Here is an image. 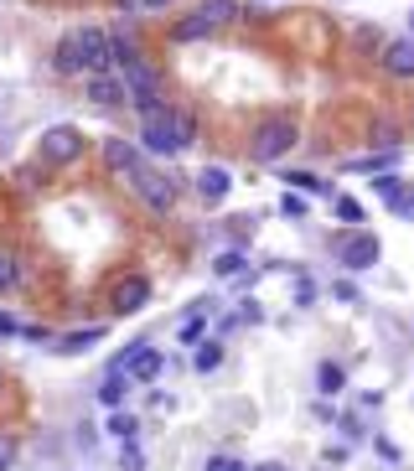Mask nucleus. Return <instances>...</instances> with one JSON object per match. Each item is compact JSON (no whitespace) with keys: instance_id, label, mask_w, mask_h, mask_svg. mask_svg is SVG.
<instances>
[{"instance_id":"f257e3e1","label":"nucleus","mask_w":414,"mask_h":471,"mask_svg":"<svg viewBox=\"0 0 414 471\" xmlns=\"http://www.w3.org/2000/svg\"><path fill=\"white\" fill-rule=\"evenodd\" d=\"M109 68V32L99 26H78L57 42V72H99Z\"/></svg>"},{"instance_id":"f03ea898","label":"nucleus","mask_w":414,"mask_h":471,"mask_svg":"<svg viewBox=\"0 0 414 471\" xmlns=\"http://www.w3.org/2000/svg\"><path fill=\"white\" fill-rule=\"evenodd\" d=\"M192 140H197V114L192 109H166L156 120H145V130H140V145L150 156H177Z\"/></svg>"},{"instance_id":"7ed1b4c3","label":"nucleus","mask_w":414,"mask_h":471,"mask_svg":"<svg viewBox=\"0 0 414 471\" xmlns=\"http://www.w3.org/2000/svg\"><path fill=\"white\" fill-rule=\"evenodd\" d=\"M238 16V0H202L192 16H181L177 21V42H197V36H207V32H217V26H228V21Z\"/></svg>"},{"instance_id":"20e7f679","label":"nucleus","mask_w":414,"mask_h":471,"mask_svg":"<svg viewBox=\"0 0 414 471\" xmlns=\"http://www.w3.org/2000/svg\"><path fill=\"white\" fill-rule=\"evenodd\" d=\"M301 140V130H295V120H285V114H274V120H265V125L254 130V161H280V156H290V145Z\"/></svg>"},{"instance_id":"39448f33","label":"nucleus","mask_w":414,"mask_h":471,"mask_svg":"<svg viewBox=\"0 0 414 471\" xmlns=\"http://www.w3.org/2000/svg\"><path fill=\"white\" fill-rule=\"evenodd\" d=\"M130 181H135V197H140L150 213H171V207H177V181L166 177V171H156V166H140Z\"/></svg>"},{"instance_id":"423d86ee","label":"nucleus","mask_w":414,"mask_h":471,"mask_svg":"<svg viewBox=\"0 0 414 471\" xmlns=\"http://www.w3.org/2000/svg\"><path fill=\"white\" fill-rule=\"evenodd\" d=\"M36 156H42L47 166H72L78 156H83V130H72V125L42 130V145H36Z\"/></svg>"},{"instance_id":"0eeeda50","label":"nucleus","mask_w":414,"mask_h":471,"mask_svg":"<svg viewBox=\"0 0 414 471\" xmlns=\"http://www.w3.org/2000/svg\"><path fill=\"white\" fill-rule=\"evenodd\" d=\"M120 362H130L125 373H130V379H140V383H156V379H161V368H166V358L156 352V347H130Z\"/></svg>"},{"instance_id":"6e6552de","label":"nucleus","mask_w":414,"mask_h":471,"mask_svg":"<svg viewBox=\"0 0 414 471\" xmlns=\"http://www.w3.org/2000/svg\"><path fill=\"white\" fill-rule=\"evenodd\" d=\"M337 254H342L347 270H368V264H379V238H373V234H352Z\"/></svg>"},{"instance_id":"1a4fd4ad","label":"nucleus","mask_w":414,"mask_h":471,"mask_svg":"<svg viewBox=\"0 0 414 471\" xmlns=\"http://www.w3.org/2000/svg\"><path fill=\"white\" fill-rule=\"evenodd\" d=\"M145 301H150V280L130 274V280H120V285H114V301H109V306L120 311V316H130V311H140Z\"/></svg>"},{"instance_id":"9d476101","label":"nucleus","mask_w":414,"mask_h":471,"mask_svg":"<svg viewBox=\"0 0 414 471\" xmlns=\"http://www.w3.org/2000/svg\"><path fill=\"white\" fill-rule=\"evenodd\" d=\"M383 72H389V78H414V36L383 47Z\"/></svg>"},{"instance_id":"9b49d317","label":"nucleus","mask_w":414,"mask_h":471,"mask_svg":"<svg viewBox=\"0 0 414 471\" xmlns=\"http://www.w3.org/2000/svg\"><path fill=\"white\" fill-rule=\"evenodd\" d=\"M109 62L125 72L130 62H140V42H135V32H109Z\"/></svg>"},{"instance_id":"f8f14e48","label":"nucleus","mask_w":414,"mask_h":471,"mask_svg":"<svg viewBox=\"0 0 414 471\" xmlns=\"http://www.w3.org/2000/svg\"><path fill=\"white\" fill-rule=\"evenodd\" d=\"M104 161H109V171H130L135 177L140 171V150L130 140H104Z\"/></svg>"},{"instance_id":"ddd939ff","label":"nucleus","mask_w":414,"mask_h":471,"mask_svg":"<svg viewBox=\"0 0 414 471\" xmlns=\"http://www.w3.org/2000/svg\"><path fill=\"white\" fill-rule=\"evenodd\" d=\"M228 187H234V177H228L223 166H202V177H197L202 202H223V197H228Z\"/></svg>"},{"instance_id":"4468645a","label":"nucleus","mask_w":414,"mask_h":471,"mask_svg":"<svg viewBox=\"0 0 414 471\" xmlns=\"http://www.w3.org/2000/svg\"><path fill=\"white\" fill-rule=\"evenodd\" d=\"M89 99L93 104H125L130 93H125V83H120V78H104V72H99V78H89Z\"/></svg>"},{"instance_id":"2eb2a0df","label":"nucleus","mask_w":414,"mask_h":471,"mask_svg":"<svg viewBox=\"0 0 414 471\" xmlns=\"http://www.w3.org/2000/svg\"><path fill=\"white\" fill-rule=\"evenodd\" d=\"M104 342V326H89V332H68V337H57V347L63 352H83V347Z\"/></svg>"},{"instance_id":"dca6fc26","label":"nucleus","mask_w":414,"mask_h":471,"mask_svg":"<svg viewBox=\"0 0 414 471\" xmlns=\"http://www.w3.org/2000/svg\"><path fill=\"white\" fill-rule=\"evenodd\" d=\"M399 166V150H379V156H368V161H352L347 171H362V177H373V171H389Z\"/></svg>"},{"instance_id":"f3484780","label":"nucleus","mask_w":414,"mask_h":471,"mask_svg":"<svg viewBox=\"0 0 414 471\" xmlns=\"http://www.w3.org/2000/svg\"><path fill=\"white\" fill-rule=\"evenodd\" d=\"M217 362H223V347H217V342H197V358H192V368H197V373H213Z\"/></svg>"},{"instance_id":"a211bd4d","label":"nucleus","mask_w":414,"mask_h":471,"mask_svg":"<svg viewBox=\"0 0 414 471\" xmlns=\"http://www.w3.org/2000/svg\"><path fill=\"white\" fill-rule=\"evenodd\" d=\"M21 285V259L16 254H0V290H16Z\"/></svg>"},{"instance_id":"6ab92c4d","label":"nucleus","mask_w":414,"mask_h":471,"mask_svg":"<svg viewBox=\"0 0 414 471\" xmlns=\"http://www.w3.org/2000/svg\"><path fill=\"white\" fill-rule=\"evenodd\" d=\"M316 383H322L326 394H337V389H342V383H347V373H342V368H337V362H322V373H316Z\"/></svg>"},{"instance_id":"aec40b11","label":"nucleus","mask_w":414,"mask_h":471,"mask_svg":"<svg viewBox=\"0 0 414 471\" xmlns=\"http://www.w3.org/2000/svg\"><path fill=\"white\" fill-rule=\"evenodd\" d=\"M120 394H125V373H109V383L99 389V399H104L109 409H114V404H120Z\"/></svg>"},{"instance_id":"412c9836","label":"nucleus","mask_w":414,"mask_h":471,"mask_svg":"<svg viewBox=\"0 0 414 471\" xmlns=\"http://www.w3.org/2000/svg\"><path fill=\"white\" fill-rule=\"evenodd\" d=\"M389 207H394L399 217H414V187H399L394 197H389Z\"/></svg>"},{"instance_id":"4be33fe9","label":"nucleus","mask_w":414,"mask_h":471,"mask_svg":"<svg viewBox=\"0 0 414 471\" xmlns=\"http://www.w3.org/2000/svg\"><path fill=\"white\" fill-rule=\"evenodd\" d=\"M337 217H342V223H362V202L358 197H337Z\"/></svg>"},{"instance_id":"5701e85b","label":"nucleus","mask_w":414,"mask_h":471,"mask_svg":"<svg viewBox=\"0 0 414 471\" xmlns=\"http://www.w3.org/2000/svg\"><path fill=\"white\" fill-rule=\"evenodd\" d=\"M16 466V435H0V471Z\"/></svg>"},{"instance_id":"b1692460","label":"nucleus","mask_w":414,"mask_h":471,"mask_svg":"<svg viewBox=\"0 0 414 471\" xmlns=\"http://www.w3.org/2000/svg\"><path fill=\"white\" fill-rule=\"evenodd\" d=\"M244 270V254H217V274H238Z\"/></svg>"},{"instance_id":"393cba45","label":"nucleus","mask_w":414,"mask_h":471,"mask_svg":"<svg viewBox=\"0 0 414 471\" xmlns=\"http://www.w3.org/2000/svg\"><path fill=\"white\" fill-rule=\"evenodd\" d=\"M285 181H295V187H306V192H316V187H322V181L311 177V171H285Z\"/></svg>"},{"instance_id":"a878e982","label":"nucleus","mask_w":414,"mask_h":471,"mask_svg":"<svg viewBox=\"0 0 414 471\" xmlns=\"http://www.w3.org/2000/svg\"><path fill=\"white\" fill-rule=\"evenodd\" d=\"M109 430H114V435H135V419H130V415H109Z\"/></svg>"},{"instance_id":"bb28decb","label":"nucleus","mask_w":414,"mask_h":471,"mask_svg":"<svg viewBox=\"0 0 414 471\" xmlns=\"http://www.w3.org/2000/svg\"><path fill=\"white\" fill-rule=\"evenodd\" d=\"M0 337H21V322L11 311H0Z\"/></svg>"},{"instance_id":"cd10ccee","label":"nucleus","mask_w":414,"mask_h":471,"mask_svg":"<svg viewBox=\"0 0 414 471\" xmlns=\"http://www.w3.org/2000/svg\"><path fill=\"white\" fill-rule=\"evenodd\" d=\"M181 342H202V322L192 316V322H181Z\"/></svg>"},{"instance_id":"c85d7f7f","label":"nucleus","mask_w":414,"mask_h":471,"mask_svg":"<svg viewBox=\"0 0 414 471\" xmlns=\"http://www.w3.org/2000/svg\"><path fill=\"white\" fill-rule=\"evenodd\" d=\"M280 213H285V217H306V202H301V197H285V202H280Z\"/></svg>"},{"instance_id":"c756f323","label":"nucleus","mask_w":414,"mask_h":471,"mask_svg":"<svg viewBox=\"0 0 414 471\" xmlns=\"http://www.w3.org/2000/svg\"><path fill=\"white\" fill-rule=\"evenodd\" d=\"M373 192H379V197H394L399 181H394V177H379V181H373Z\"/></svg>"},{"instance_id":"7c9ffc66","label":"nucleus","mask_w":414,"mask_h":471,"mask_svg":"<svg viewBox=\"0 0 414 471\" xmlns=\"http://www.w3.org/2000/svg\"><path fill=\"white\" fill-rule=\"evenodd\" d=\"M171 0H140V11H166Z\"/></svg>"},{"instance_id":"2f4dec72","label":"nucleus","mask_w":414,"mask_h":471,"mask_svg":"<svg viewBox=\"0 0 414 471\" xmlns=\"http://www.w3.org/2000/svg\"><path fill=\"white\" fill-rule=\"evenodd\" d=\"M114 5H120V11H140V0H114Z\"/></svg>"},{"instance_id":"473e14b6","label":"nucleus","mask_w":414,"mask_h":471,"mask_svg":"<svg viewBox=\"0 0 414 471\" xmlns=\"http://www.w3.org/2000/svg\"><path fill=\"white\" fill-rule=\"evenodd\" d=\"M259 471H280V466H259Z\"/></svg>"},{"instance_id":"72a5a7b5","label":"nucleus","mask_w":414,"mask_h":471,"mask_svg":"<svg viewBox=\"0 0 414 471\" xmlns=\"http://www.w3.org/2000/svg\"><path fill=\"white\" fill-rule=\"evenodd\" d=\"M409 26H414V16H409Z\"/></svg>"}]
</instances>
